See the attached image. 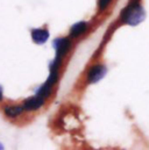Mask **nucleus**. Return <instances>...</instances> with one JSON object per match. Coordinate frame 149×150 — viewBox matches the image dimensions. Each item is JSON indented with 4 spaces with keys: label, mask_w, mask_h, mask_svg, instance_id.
Instances as JSON below:
<instances>
[{
    "label": "nucleus",
    "mask_w": 149,
    "mask_h": 150,
    "mask_svg": "<svg viewBox=\"0 0 149 150\" xmlns=\"http://www.w3.org/2000/svg\"><path fill=\"white\" fill-rule=\"evenodd\" d=\"M60 70H49V76H48V78H47V83L48 84H50V85H53V86H55V84L58 81V79H60Z\"/></svg>",
    "instance_id": "9d476101"
},
{
    "label": "nucleus",
    "mask_w": 149,
    "mask_h": 150,
    "mask_svg": "<svg viewBox=\"0 0 149 150\" xmlns=\"http://www.w3.org/2000/svg\"><path fill=\"white\" fill-rule=\"evenodd\" d=\"M109 72V69L105 63L97 62L93 65L90 67V69L86 72V84L89 85H94L101 81Z\"/></svg>",
    "instance_id": "f03ea898"
},
{
    "label": "nucleus",
    "mask_w": 149,
    "mask_h": 150,
    "mask_svg": "<svg viewBox=\"0 0 149 150\" xmlns=\"http://www.w3.org/2000/svg\"><path fill=\"white\" fill-rule=\"evenodd\" d=\"M31 38L37 45H43L50 38V33L47 28H33L31 30Z\"/></svg>",
    "instance_id": "39448f33"
},
{
    "label": "nucleus",
    "mask_w": 149,
    "mask_h": 150,
    "mask_svg": "<svg viewBox=\"0 0 149 150\" xmlns=\"http://www.w3.org/2000/svg\"><path fill=\"white\" fill-rule=\"evenodd\" d=\"M44 104H45V98L35 94L33 97L25 99L22 103V106L26 112H36L44 106Z\"/></svg>",
    "instance_id": "20e7f679"
},
{
    "label": "nucleus",
    "mask_w": 149,
    "mask_h": 150,
    "mask_svg": "<svg viewBox=\"0 0 149 150\" xmlns=\"http://www.w3.org/2000/svg\"><path fill=\"white\" fill-rule=\"evenodd\" d=\"M147 16L143 0H128L121 8L118 21L120 25L128 27H136L141 25Z\"/></svg>",
    "instance_id": "f257e3e1"
},
{
    "label": "nucleus",
    "mask_w": 149,
    "mask_h": 150,
    "mask_svg": "<svg viewBox=\"0 0 149 150\" xmlns=\"http://www.w3.org/2000/svg\"><path fill=\"white\" fill-rule=\"evenodd\" d=\"M26 112L22 105H7L4 107V114L8 119H18Z\"/></svg>",
    "instance_id": "0eeeda50"
},
{
    "label": "nucleus",
    "mask_w": 149,
    "mask_h": 150,
    "mask_svg": "<svg viewBox=\"0 0 149 150\" xmlns=\"http://www.w3.org/2000/svg\"><path fill=\"white\" fill-rule=\"evenodd\" d=\"M53 90H54V86L50 85V84H48L47 81H44L41 86H38L36 90H35V94L48 99L53 94Z\"/></svg>",
    "instance_id": "6e6552de"
},
{
    "label": "nucleus",
    "mask_w": 149,
    "mask_h": 150,
    "mask_svg": "<svg viewBox=\"0 0 149 150\" xmlns=\"http://www.w3.org/2000/svg\"><path fill=\"white\" fill-rule=\"evenodd\" d=\"M51 45L55 51V57L64 58L72 48V38H70L69 36H60L53 40Z\"/></svg>",
    "instance_id": "7ed1b4c3"
},
{
    "label": "nucleus",
    "mask_w": 149,
    "mask_h": 150,
    "mask_svg": "<svg viewBox=\"0 0 149 150\" xmlns=\"http://www.w3.org/2000/svg\"><path fill=\"white\" fill-rule=\"evenodd\" d=\"M4 100V88H2V86L0 85V103Z\"/></svg>",
    "instance_id": "9b49d317"
},
{
    "label": "nucleus",
    "mask_w": 149,
    "mask_h": 150,
    "mask_svg": "<svg viewBox=\"0 0 149 150\" xmlns=\"http://www.w3.org/2000/svg\"><path fill=\"white\" fill-rule=\"evenodd\" d=\"M90 26L86 21H78L74 23L71 27H70V30H69V38L76 40V38H79L80 36H83L84 34L87 33Z\"/></svg>",
    "instance_id": "423d86ee"
},
{
    "label": "nucleus",
    "mask_w": 149,
    "mask_h": 150,
    "mask_svg": "<svg viewBox=\"0 0 149 150\" xmlns=\"http://www.w3.org/2000/svg\"><path fill=\"white\" fill-rule=\"evenodd\" d=\"M114 0H97V11L99 14L105 13L113 4Z\"/></svg>",
    "instance_id": "1a4fd4ad"
},
{
    "label": "nucleus",
    "mask_w": 149,
    "mask_h": 150,
    "mask_svg": "<svg viewBox=\"0 0 149 150\" xmlns=\"http://www.w3.org/2000/svg\"><path fill=\"white\" fill-rule=\"evenodd\" d=\"M2 149H5V147H4L2 143H0V150H2Z\"/></svg>",
    "instance_id": "f8f14e48"
}]
</instances>
